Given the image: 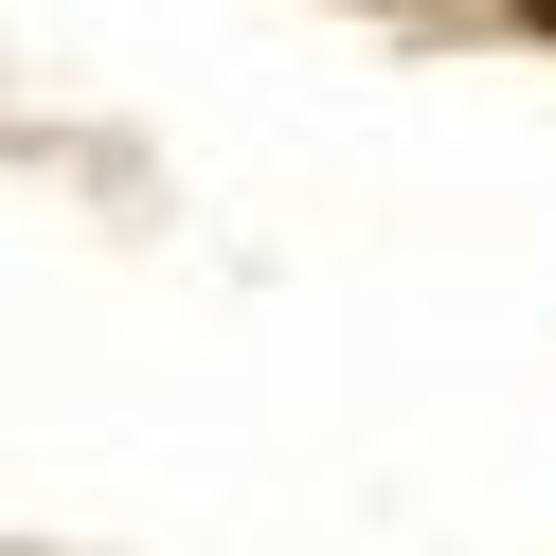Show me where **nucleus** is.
Here are the masks:
<instances>
[{
  "instance_id": "f257e3e1",
  "label": "nucleus",
  "mask_w": 556,
  "mask_h": 556,
  "mask_svg": "<svg viewBox=\"0 0 556 556\" xmlns=\"http://www.w3.org/2000/svg\"><path fill=\"white\" fill-rule=\"evenodd\" d=\"M520 18H539V37H556V0H520Z\"/></svg>"
}]
</instances>
